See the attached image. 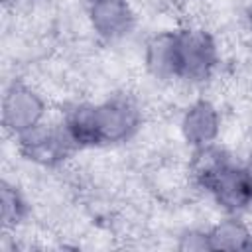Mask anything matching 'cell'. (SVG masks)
<instances>
[{
    "label": "cell",
    "instance_id": "52a82bcc",
    "mask_svg": "<svg viewBox=\"0 0 252 252\" xmlns=\"http://www.w3.org/2000/svg\"><path fill=\"white\" fill-rule=\"evenodd\" d=\"M220 130V116L219 110L209 100H197L193 102L181 120V132L187 144L193 148L213 144Z\"/></svg>",
    "mask_w": 252,
    "mask_h": 252
},
{
    "label": "cell",
    "instance_id": "9c48e42d",
    "mask_svg": "<svg viewBox=\"0 0 252 252\" xmlns=\"http://www.w3.org/2000/svg\"><path fill=\"white\" fill-rule=\"evenodd\" d=\"M226 165H230L226 152H222L215 144H207V146L195 148L189 161V173L197 185L209 189V185L219 177V173Z\"/></svg>",
    "mask_w": 252,
    "mask_h": 252
},
{
    "label": "cell",
    "instance_id": "3957f363",
    "mask_svg": "<svg viewBox=\"0 0 252 252\" xmlns=\"http://www.w3.org/2000/svg\"><path fill=\"white\" fill-rule=\"evenodd\" d=\"M73 142L65 130H53L45 126H35L20 134V152L33 163L39 165H57L71 152Z\"/></svg>",
    "mask_w": 252,
    "mask_h": 252
},
{
    "label": "cell",
    "instance_id": "7a4b0ae2",
    "mask_svg": "<svg viewBox=\"0 0 252 252\" xmlns=\"http://www.w3.org/2000/svg\"><path fill=\"white\" fill-rule=\"evenodd\" d=\"M45 114L43 98L22 83H12L2 98V124L8 132L20 136L41 124Z\"/></svg>",
    "mask_w": 252,
    "mask_h": 252
},
{
    "label": "cell",
    "instance_id": "9a60e30c",
    "mask_svg": "<svg viewBox=\"0 0 252 252\" xmlns=\"http://www.w3.org/2000/svg\"><path fill=\"white\" fill-rule=\"evenodd\" d=\"M89 2H91V4H94V2H100V0H89Z\"/></svg>",
    "mask_w": 252,
    "mask_h": 252
},
{
    "label": "cell",
    "instance_id": "6da1fadb",
    "mask_svg": "<svg viewBox=\"0 0 252 252\" xmlns=\"http://www.w3.org/2000/svg\"><path fill=\"white\" fill-rule=\"evenodd\" d=\"M175 49H177V77L187 81L207 79L217 61V45L211 33L197 28H187L175 32Z\"/></svg>",
    "mask_w": 252,
    "mask_h": 252
},
{
    "label": "cell",
    "instance_id": "8fae6325",
    "mask_svg": "<svg viewBox=\"0 0 252 252\" xmlns=\"http://www.w3.org/2000/svg\"><path fill=\"white\" fill-rule=\"evenodd\" d=\"M211 250H246L252 248V234L238 217H226L217 222L209 232Z\"/></svg>",
    "mask_w": 252,
    "mask_h": 252
},
{
    "label": "cell",
    "instance_id": "30bf717a",
    "mask_svg": "<svg viewBox=\"0 0 252 252\" xmlns=\"http://www.w3.org/2000/svg\"><path fill=\"white\" fill-rule=\"evenodd\" d=\"M63 130L67 132V136L73 142V146H94V144H100L96 106H93V104L75 106L67 114Z\"/></svg>",
    "mask_w": 252,
    "mask_h": 252
},
{
    "label": "cell",
    "instance_id": "ba28073f",
    "mask_svg": "<svg viewBox=\"0 0 252 252\" xmlns=\"http://www.w3.org/2000/svg\"><path fill=\"white\" fill-rule=\"evenodd\" d=\"M146 69L156 79L177 77V49H175V32H161L150 37L146 43Z\"/></svg>",
    "mask_w": 252,
    "mask_h": 252
},
{
    "label": "cell",
    "instance_id": "8992f818",
    "mask_svg": "<svg viewBox=\"0 0 252 252\" xmlns=\"http://www.w3.org/2000/svg\"><path fill=\"white\" fill-rule=\"evenodd\" d=\"M94 32L104 39H118L134 26V12L126 0H100L89 10Z\"/></svg>",
    "mask_w": 252,
    "mask_h": 252
},
{
    "label": "cell",
    "instance_id": "4fadbf2b",
    "mask_svg": "<svg viewBox=\"0 0 252 252\" xmlns=\"http://www.w3.org/2000/svg\"><path fill=\"white\" fill-rule=\"evenodd\" d=\"M179 248L181 250H211L207 232H189V234H185L181 238Z\"/></svg>",
    "mask_w": 252,
    "mask_h": 252
},
{
    "label": "cell",
    "instance_id": "5b68a950",
    "mask_svg": "<svg viewBox=\"0 0 252 252\" xmlns=\"http://www.w3.org/2000/svg\"><path fill=\"white\" fill-rule=\"evenodd\" d=\"M207 191L213 193L215 201L226 213L236 215L252 209V171L230 163L219 173Z\"/></svg>",
    "mask_w": 252,
    "mask_h": 252
},
{
    "label": "cell",
    "instance_id": "277c9868",
    "mask_svg": "<svg viewBox=\"0 0 252 252\" xmlns=\"http://www.w3.org/2000/svg\"><path fill=\"white\" fill-rule=\"evenodd\" d=\"M100 144H116L128 140L140 124V112L128 98H110L96 104Z\"/></svg>",
    "mask_w": 252,
    "mask_h": 252
},
{
    "label": "cell",
    "instance_id": "7c38bea8",
    "mask_svg": "<svg viewBox=\"0 0 252 252\" xmlns=\"http://www.w3.org/2000/svg\"><path fill=\"white\" fill-rule=\"evenodd\" d=\"M0 211H2V224L6 228L18 226L28 213V205L20 195V191L6 181L2 183L0 189Z\"/></svg>",
    "mask_w": 252,
    "mask_h": 252
},
{
    "label": "cell",
    "instance_id": "5bb4252c",
    "mask_svg": "<svg viewBox=\"0 0 252 252\" xmlns=\"http://www.w3.org/2000/svg\"><path fill=\"white\" fill-rule=\"evenodd\" d=\"M246 20H248V28H250V32H252V8L248 10V14H246Z\"/></svg>",
    "mask_w": 252,
    "mask_h": 252
}]
</instances>
